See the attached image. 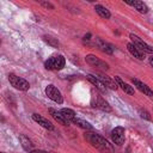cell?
I'll return each mask as SVG.
<instances>
[{
  "label": "cell",
  "mask_w": 153,
  "mask_h": 153,
  "mask_svg": "<svg viewBox=\"0 0 153 153\" xmlns=\"http://www.w3.org/2000/svg\"><path fill=\"white\" fill-rule=\"evenodd\" d=\"M45 94L49 99H51L53 102L57 103V104H62L63 103V97H62V93L60 92V90L57 87H55L54 85H48L45 87Z\"/></svg>",
  "instance_id": "cell-6"
},
{
  "label": "cell",
  "mask_w": 153,
  "mask_h": 153,
  "mask_svg": "<svg viewBox=\"0 0 153 153\" xmlns=\"http://www.w3.org/2000/svg\"><path fill=\"white\" fill-rule=\"evenodd\" d=\"M139 114H140V117L141 118H145V120H151V116H149V112L145 109H140L139 110Z\"/></svg>",
  "instance_id": "cell-23"
},
{
  "label": "cell",
  "mask_w": 153,
  "mask_h": 153,
  "mask_svg": "<svg viewBox=\"0 0 153 153\" xmlns=\"http://www.w3.org/2000/svg\"><path fill=\"white\" fill-rule=\"evenodd\" d=\"M85 139L91 143L92 147L98 149L100 153H115L114 146L102 135L97 133H86Z\"/></svg>",
  "instance_id": "cell-1"
},
{
  "label": "cell",
  "mask_w": 153,
  "mask_h": 153,
  "mask_svg": "<svg viewBox=\"0 0 153 153\" xmlns=\"http://www.w3.org/2000/svg\"><path fill=\"white\" fill-rule=\"evenodd\" d=\"M32 120L36 122V123H38L41 127H43L44 129H48V130H54V124L50 122V121H48L45 117H43V116H41V115H38V114H32Z\"/></svg>",
  "instance_id": "cell-10"
},
{
  "label": "cell",
  "mask_w": 153,
  "mask_h": 153,
  "mask_svg": "<svg viewBox=\"0 0 153 153\" xmlns=\"http://www.w3.org/2000/svg\"><path fill=\"white\" fill-rule=\"evenodd\" d=\"M49 114L51 115V117L57 122V123H60V124H62V126H68L69 124V122L65 118V116L62 115V112L60 111V110H56V109H53V108H49Z\"/></svg>",
  "instance_id": "cell-12"
},
{
  "label": "cell",
  "mask_w": 153,
  "mask_h": 153,
  "mask_svg": "<svg viewBox=\"0 0 153 153\" xmlns=\"http://www.w3.org/2000/svg\"><path fill=\"white\" fill-rule=\"evenodd\" d=\"M85 61H86L90 66H92V67H94V68H97V69H99V71H108V69H109L108 62L103 61L102 59H99L98 56H96V55H93V54L86 55V56H85Z\"/></svg>",
  "instance_id": "cell-4"
},
{
  "label": "cell",
  "mask_w": 153,
  "mask_h": 153,
  "mask_svg": "<svg viewBox=\"0 0 153 153\" xmlns=\"http://www.w3.org/2000/svg\"><path fill=\"white\" fill-rule=\"evenodd\" d=\"M66 59L62 55H54L44 61V68L49 71H60L65 67Z\"/></svg>",
  "instance_id": "cell-2"
},
{
  "label": "cell",
  "mask_w": 153,
  "mask_h": 153,
  "mask_svg": "<svg viewBox=\"0 0 153 153\" xmlns=\"http://www.w3.org/2000/svg\"><path fill=\"white\" fill-rule=\"evenodd\" d=\"M124 2L128 4V5H130V6H133L137 12H140V13H142V14H145V13L148 12V7H147V5H146L143 1L134 0V1H124Z\"/></svg>",
  "instance_id": "cell-14"
},
{
  "label": "cell",
  "mask_w": 153,
  "mask_h": 153,
  "mask_svg": "<svg viewBox=\"0 0 153 153\" xmlns=\"http://www.w3.org/2000/svg\"><path fill=\"white\" fill-rule=\"evenodd\" d=\"M41 5H42L43 7H45V8H49V10H54V5H51L50 2H45V1H42V2H41Z\"/></svg>",
  "instance_id": "cell-24"
},
{
  "label": "cell",
  "mask_w": 153,
  "mask_h": 153,
  "mask_svg": "<svg viewBox=\"0 0 153 153\" xmlns=\"http://www.w3.org/2000/svg\"><path fill=\"white\" fill-rule=\"evenodd\" d=\"M29 153H49V152L43 151V149H33V151H31V152H29Z\"/></svg>",
  "instance_id": "cell-26"
},
{
  "label": "cell",
  "mask_w": 153,
  "mask_h": 153,
  "mask_svg": "<svg viewBox=\"0 0 153 153\" xmlns=\"http://www.w3.org/2000/svg\"><path fill=\"white\" fill-rule=\"evenodd\" d=\"M96 78H98L106 87H109V88H111V90H116V88L118 87L117 84H116V81H115V79H111L109 75H106V74L103 73V72L97 73V74H96Z\"/></svg>",
  "instance_id": "cell-9"
},
{
  "label": "cell",
  "mask_w": 153,
  "mask_h": 153,
  "mask_svg": "<svg viewBox=\"0 0 153 153\" xmlns=\"http://www.w3.org/2000/svg\"><path fill=\"white\" fill-rule=\"evenodd\" d=\"M92 106L98 108V109H100V110H103L105 112H110L111 111V106L109 105V103L97 93H96V96L92 97Z\"/></svg>",
  "instance_id": "cell-8"
},
{
  "label": "cell",
  "mask_w": 153,
  "mask_h": 153,
  "mask_svg": "<svg viewBox=\"0 0 153 153\" xmlns=\"http://www.w3.org/2000/svg\"><path fill=\"white\" fill-rule=\"evenodd\" d=\"M8 81L14 88H17L19 91H27L30 88V84H29L27 80H25L22 76H18V75H16L13 73L8 74Z\"/></svg>",
  "instance_id": "cell-3"
},
{
  "label": "cell",
  "mask_w": 153,
  "mask_h": 153,
  "mask_svg": "<svg viewBox=\"0 0 153 153\" xmlns=\"http://www.w3.org/2000/svg\"><path fill=\"white\" fill-rule=\"evenodd\" d=\"M130 39H131V43L142 53H148V54H152L153 55V47H151L149 44H147L146 42H143L139 36L134 35V33H130L129 35Z\"/></svg>",
  "instance_id": "cell-5"
},
{
  "label": "cell",
  "mask_w": 153,
  "mask_h": 153,
  "mask_svg": "<svg viewBox=\"0 0 153 153\" xmlns=\"http://www.w3.org/2000/svg\"><path fill=\"white\" fill-rule=\"evenodd\" d=\"M62 112V115L65 116V118L68 121V122H72L74 118H75V112L72 110V109H68V108H63L60 110Z\"/></svg>",
  "instance_id": "cell-21"
},
{
  "label": "cell",
  "mask_w": 153,
  "mask_h": 153,
  "mask_svg": "<svg viewBox=\"0 0 153 153\" xmlns=\"http://www.w3.org/2000/svg\"><path fill=\"white\" fill-rule=\"evenodd\" d=\"M43 39L48 43V44H50V45H53V47H57L59 45V42H57V39L56 38H54V37H51V36H43Z\"/></svg>",
  "instance_id": "cell-22"
},
{
  "label": "cell",
  "mask_w": 153,
  "mask_h": 153,
  "mask_svg": "<svg viewBox=\"0 0 153 153\" xmlns=\"http://www.w3.org/2000/svg\"><path fill=\"white\" fill-rule=\"evenodd\" d=\"M0 153H5V152H0Z\"/></svg>",
  "instance_id": "cell-28"
},
{
  "label": "cell",
  "mask_w": 153,
  "mask_h": 153,
  "mask_svg": "<svg viewBox=\"0 0 153 153\" xmlns=\"http://www.w3.org/2000/svg\"><path fill=\"white\" fill-rule=\"evenodd\" d=\"M87 79H88V81H90L91 84H93V85L96 86V88L99 90L102 93H105V92H106V86H105L98 78H96V75L88 74V75H87Z\"/></svg>",
  "instance_id": "cell-15"
},
{
  "label": "cell",
  "mask_w": 153,
  "mask_h": 153,
  "mask_svg": "<svg viewBox=\"0 0 153 153\" xmlns=\"http://www.w3.org/2000/svg\"><path fill=\"white\" fill-rule=\"evenodd\" d=\"M148 61H149V65L153 67V55H151L149 56V59H148Z\"/></svg>",
  "instance_id": "cell-27"
},
{
  "label": "cell",
  "mask_w": 153,
  "mask_h": 153,
  "mask_svg": "<svg viewBox=\"0 0 153 153\" xmlns=\"http://www.w3.org/2000/svg\"><path fill=\"white\" fill-rule=\"evenodd\" d=\"M90 39H91V33H87V35H85V36L82 37V41H84L85 43H88Z\"/></svg>",
  "instance_id": "cell-25"
},
{
  "label": "cell",
  "mask_w": 153,
  "mask_h": 153,
  "mask_svg": "<svg viewBox=\"0 0 153 153\" xmlns=\"http://www.w3.org/2000/svg\"><path fill=\"white\" fill-rule=\"evenodd\" d=\"M115 81H116L117 86H120L126 93H128V94H134V88H133V86H130V85H128L127 82H124L120 76H115Z\"/></svg>",
  "instance_id": "cell-16"
},
{
  "label": "cell",
  "mask_w": 153,
  "mask_h": 153,
  "mask_svg": "<svg viewBox=\"0 0 153 153\" xmlns=\"http://www.w3.org/2000/svg\"><path fill=\"white\" fill-rule=\"evenodd\" d=\"M111 140L115 145L122 146L126 140V130L123 127H116L111 130Z\"/></svg>",
  "instance_id": "cell-7"
},
{
  "label": "cell",
  "mask_w": 153,
  "mask_h": 153,
  "mask_svg": "<svg viewBox=\"0 0 153 153\" xmlns=\"http://www.w3.org/2000/svg\"><path fill=\"white\" fill-rule=\"evenodd\" d=\"M72 123L73 124H75V126H78V127H80V128H82V129H85V130H91L92 129V126L87 122V121H84V120H81V118H74L73 121H72Z\"/></svg>",
  "instance_id": "cell-20"
},
{
  "label": "cell",
  "mask_w": 153,
  "mask_h": 153,
  "mask_svg": "<svg viewBox=\"0 0 153 153\" xmlns=\"http://www.w3.org/2000/svg\"><path fill=\"white\" fill-rule=\"evenodd\" d=\"M94 44L102 50V51H104L105 54H112L114 53V45H111L110 43H108V42H105V41H103L102 38H99V37H97L96 38V42H94Z\"/></svg>",
  "instance_id": "cell-13"
},
{
  "label": "cell",
  "mask_w": 153,
  "mask_h": 153,
  "mask_svg": "<svg viewBox=\"0 0 153 153\" xmlns=\"http://www.w3.org/2000/svg\"><path fill=\"white\" fill-rule=\"evenodd\" d=\"M94 11H96V12H97V14H98V16H100L102 18L109 19V18L111 17V13H110V11H109L106 7H104L103 5H99V4H97V5L94 6Z\"/></svg>",
  "instance_id": "cell-19"
},
{
  "label": "cell",
  "mask_w": 153,
  "mask_h": 153,
  "mask_svg": "<svg viewBox=\"0 0 153 153\" xmlns=\"http://www.w3.org/2000/svg\"><path fill=\"white\" fill-rule=\"evenodd\" d=\"M127 49H128V51H129L134 57H136V59H139V60H143V59H145L143 53L140 51V50H139L131 42H129V43L127 44Z\"/></svg>",
  "instance_id": "cell-18"
},
{
  "label": "cell",
  "mask_w": 153,
  "mask_h": 153,
  "mask_svg": "<svg viewBox=\"0 0 153 153\" xmlns=\"http://www.w3.org/2000/svg\"><path fill=\"white\" fill-rule=\"evenodd\" d=\"M131 81H133L134 86H135L139 91H141L143 94L149 96V97H153V91H152V90L149 88V86H147L145 82H142L141 80H139V79H136V78H133Z\"/></svg>",
  "instance_id": "cell-11"
},
{
  "label": "cell",
  "mask_w": 153,
  "mask_h": 153,
  "mask_svg": "<svg viewBox=\"0 0 153 153\" xmlns=\"http://www.w3.org/2000/svg\"><path fill=\"white\" fill-rule=\"evenodd\" d=\"M19 141H20V145H22V147L24 148V151H26L27 153L31 152V151H33V149H32V148H33V143H32V141H31L27 136L20 135V136H19Z\"/></svg>",
  "instance_id": "cell-17"
}]
</instances>
